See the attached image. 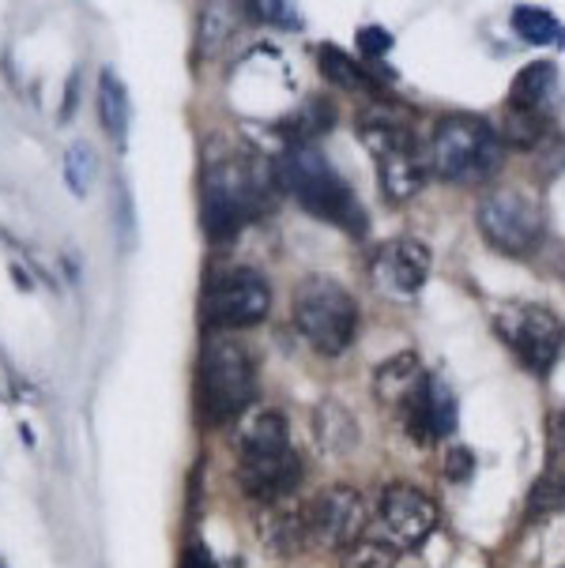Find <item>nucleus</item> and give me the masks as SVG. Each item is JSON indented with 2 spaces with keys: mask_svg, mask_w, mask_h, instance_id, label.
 Segmentation results:
<instances>
[{
  "mask_svg": "<svg viewBox=\"0 0 565 568\" xmlns=\"http://www.w3.org/2000/svg\"><path fill=\"white\" fill-rule=\"evenodd\" d=\"M302 483V459L291 445V429L280 410H256L238 429V486L245 497L275 505L294 497Z\"/></svg>",
  "mask_w": 565,
  "mask_h": 568,
  "instance_id": "1",
  "label": "nucleus"
},
{
  "mask_svg": "<svg viewBox=\"0 0 565 568\" xmlns=\"http://www.w3.org/2000/svg\"><path fill=\"white\" fill-rule=\"evenodd\" d=\"M275 178L321 223L340 226L343 234L354 237L366 234V211H362L359 196L317 148H286L283 159L275 162Z\"/></svg>",
  "mask_w": 565,
  "mask_h": 568,
  "instance_id": "2",
  "label": "nucleus"
},
{
  "mask_svg": "<svg viewBox=\"0 0 565 568\" xmlns=\"http://www.w3.org/2000/svg\"><path fill=\"white\" fill-rule=\"evenodd\" d=\"M268 207V189L256 162L219 159L204 173L200 192V223L215 245H226L242 234L249 219H256Z\"/></svg>",
  "mask_w": 565,
  "mask_h": 568,
  "instance_id": "3",
  "label": "nucleus"
},
{
  "mask_svg": "<svg viewBox=\"0 0 565 568\" xmlns=\"http://www.w3.org/2000/svg\"><path fill=\"white\" fill-rule=\"evenodd\" d=\"M502 132L486 118L453 113V118L437 121L434 140H430V166L437 178L453 181V185H478L502 166Z\"/></svg>",
  "mask_w": 565,
  "mask_h": 568,
  "instance_id": "4",
  "label": "nucleus"
},
{
  "mask_svg": "<svg viewBox=\"0 0 565 568\" xmlns=\"http://www.w3.org/2000/svg\"><path fill=\"white\" fill-rule=\"evenodd\" d=\"M200 414L212 426H226L256 396V365L234 335L212 332L200 351Z\"/></svg>",
  "mask_w": 565,
  "mask_h": 568,
  "instance_id": "5",
  "label": "nucleus"
},
{
  "mask_svg": "<svg viewBox=\"0 0 565 568\" xmlns=\"http://www.w3.org/2000/svg\"><path fill=\"white\" fill-rule=\"evenodd\" d=\"M291 321L324 358H340L359 332V302L332 275H310L291 297Z\"/></svg>",
  "mask_w": 565,
  "mask_h": 568,
  "instance_id": "6",
  "label": "nucleus"
},
{
  "mask_svg": "<svg viewBox=\"0 0 565 568\" xmlns=\"http://www.w3.org/2000/svg\"><path fill=\"white\" fill-rule=\"evenodd\" d=\"M359 136L370 148L373 166H377V185L392 204H404V200L418 196L430 159H423L415 132L404 121L389 118V113H366Z\"/></svg>",
  "mask_w": 565,
  "mask_h": 568,
  "instance_id": "7",
  "label": "nucleus"
},
{
  "mask_svg": "<svg viewBox=\"0 0 565 568\" xmlns=\"http://www.w3.org/2000/svg\"><path fill=\"white\" fill-rule=\"evenodd\" d=\"M478 234L486 237V245L502 256H528L532 248H539L543 230H547V211H543L539 196L521 185L494 189L483 196V204L475 211Z\"/></svg>",
  "mask_w": 565,
  "mask_h": 568,
  "instance_id": "8",
  "label": "nucleus"
},
{
  "mask_svg": "<svg viewBox=\"0 0 565 568\" xmlns=\"http://www.w3.org/2000/svg\"><path fill=\"white\" fill-rule=\"evenodd\" d=\"M494 332L516 354V362L528 373H535V377H547L565 346V324L547 305H535V302L502 305L494 316Z\"/></svg>",
  "mask_w": 565,
  "mask_h": 568,
  "instance_id": "9",
  "label": "nucleus"
},
{
  "mask_svg": "<svg viewBox=\"0 0 565 568\" xmlns=\"http://www.w3.org/2000/svg\"><path fill=\"white\" fill-rule=\"evenodd\" d=\"M272 310V286L253 267H226L208 278L200 297V316L212 332H234V327L261 324Z\"/></svg>",
  "mask_w": 565,
  "mask_h": 568,
  "instance_id": "10",
  "label": "nucleus"
},
{
  "mask_svg": "<svg viewBox=\"0 0 565 568\" xmlns=\"http://www.w3.org/2000/svg\"><path fill=\"white\" fill-rule=\"evenodd\" d=\"M366 527V500L351 486H329L305 505V531L313 546L324 550H351Z\"/></svg>",
  "mask_w": 565,
  "mask_h": 568,
  "instance_id": "11",
  "label": "nucleus"
},
{
  "mask_svg": "<svg viewBox=\"0 0 565 568\" xmlns=\"http://www.w3.org/2000/svg\"><path fill=\"white\" fill-rule=\"evenodd\" d=\"M396 418L415 445H437V440L456 433L460 407H456L453 388H448L437 373H426V381L418 384L415 396L396 410Z\"/></svg>",
  "mask_w": 565,
  "mask_h": 568,
  "instance_id": "12",
  "label": "nucleus"
},
{
  "mask_svg": "<svg viewBox=\"0 0 565 568\" xmlns=\"http://www.w3.org/2000/svg\"><path fill=\"white\" fill-rule=\"evenodd\" d=\"M377 519H381V527H385V535H389V546L415 550V546H423L426 538L434 535L437 505L415 486H389L385 494H381Z\"/></svg>",
  "mask_w": 565,
  "mask_h": 568,
  "instance_id": "13",
  "label": "nucleus"
},
{
  "mask_svg": "<svg viewBox=\"0 0 565 568\" xmlns=\"http://www.w3.org/2000/svg\"><path fill=\"white\" fill-rule=\"evenodd\" d=\"M370 275L389 294L415 297L430 278V248L418 237H392V242L377 245L370 256Z\"/></svg>",
  "mask_w": 565,
  "mask_h": 568,
  "instance_id": "14",
  "label": "nucleus"
},
{
  "mask_svg": "<svg viewBox=\"0 0 565 568\" xmlns=\"http://www.w3.org/2000/svg\"><path fill=\"white\" fill-rule=\"evenodd\" d=\"M565 505V414L551 418V445H547V467H543L539 483L532 486L528 513L547 516Z\"/></svg>",
  "mask_w": 565,
  "mask_h": 568,
  "instance_id": "15",
  "label": "nucleus"
},
{
  "mask_svg": "<svg viewBox=\"0 0 565 568\" xmlns=\"http://www.w3.org/2000/svg\"><path fill=\"white\" fill-rule=\"evenodd\" d=\"M554 94H558V64L532 61L516 72V80L509 87V110L513 113H535V118H551Z\"/></svg>",
  "mask_w": 565,
  "mask_h": 568,
  "instance_id": "16",
  "label": "nucleus"
},
{
  "mask_svg": "<svg viewBox=\"0 0 565 568\" xmlns=\"http://www.w3.org/2000/svg\"><path fill=\"white\" fill-rule=\"evenodd\" d=\"M423 381H426V369H423V362H418V354L404 351V354H396V358L377 365V373H373V396H377L381 407L400 410L415 396V388Z\"/></svg>",
  "mask_w": 565,
  "mask_h": 568,
  "instance_id": "17",
  "label": "nucleus"
},
{
  "mask_svg": "<svg viewBox=\"0 0 565 568\" xmlns=\"http://www.w3.org/2000/svg\"><path fill=\"white\" fill-rule=\"evenodd\" d=\"M261 538L272 546L275 554H299L302 546H310V531H305V505H294L291 497L275 500V505H264Z\"/></svg>",
  "mask_w": 565,
  "mask_h": 568,
  "instance_id": "18",
  "label": "nucleus"
},
{
  "mask_svg": "<svg viewBox=\"0 0 565 568\" xmlns=\"http://www.w3.org/2000/svg\"><path fill=\"white\" fill-rule=\"evenodd\" d=\"M332 121H336V105L329 99H305L299 110L280 124V132L291 148H313V140L324 136V132L332 129Z\"/></svg>",
  "mask_w": 565,
  "mask_h": 568,
  "instance_id": "19",
  "label": "nucleus"
},
{
  "mask_svg": "<svg viewBox=\"0 0 565 568\" xmlns=\"http://www.w3.org/2000/svg\"><path fill=\"white\" fill-rule=\"evenodd\" d=\"M99 118H102V129L110 132V140L118 143V148H124L132 105H129V91H124V83L118 80L113 69H102L99 75Z\"/></svg>",
  "mask_w": 565,
  "mask_h": 568,
  "instance_id": "20",
  "label": "nucleus"
},
{
  "mask_svg": "<svg viewBox=\"0 0 565 568\" xmlns=\"http://www.w3.org/2000/svg\"><path fill=\"white\" fill-rule=\"evenodd\" d=\"M321 72L324 80H332L336 87H343V91H370V94H381L385 91V83L373 75V69H366V64H359L354 57H347L340 50V45H321Z\"/></svg>",
  "mask_w": 565,
  "mask_h": 568,
  "instance_id": "21",
  "label": "nucleus"
},
{
  "mask_svg": "<svg viewBox=\"0 0 565 568\" xmlns=\"http://www.w3.org/2000/svg\"><path fill=\"white\" fill-rule=\"evenodd\" d=\"M513 31L521 34L528 45H554V50H562V45H565V27L547 12V8L516 4Z\"/></svg>",
  "mask_w": 565,
  "mask_h": 568,
  "instance_id": "22",
  "label": "nucleus"
},
{
  "mask_svg": "<svg viewBox=\"0 0 565 568\" xmlns=\"http://www.w3.org/2000/svg\"><path fill=\"white\" fill-rule=\"evenodd\" d=\"M64 181H69V192L72 196H88L91 185H94V151L91 143L75 140L69 148V155H64Z\"/></svg>",
  "mask_w": 565,
  "mask_h": 568,
  "instance_id": "23",
  "label": "nucleus"
},
{
  "mask_svg": "<svg viewBox=\"0 0 565 568\" xmlns=\"http://www.w3.org/2000/svg\"><path fill=\"white\" fill-rule=\"evenodd\" d=\"M400 554L389 542H354L343 554V568H396Z\"/></svg>",
  "mask_w": 565,
  "mask_h": 568,
  "instance_id": "24",
  "label": "nucleus"
},
{
  "mask_svg": "<svg viewBox=\"0 0 565 568\" xmlns=\"http://www.w3.org/2000/svg\"><path fill=\"white\" fill-rule=\"evenodd\" d=\"M532 155H535V166L547 173V178H554V173L565 170V136L551 129L547 136L539 140V148H535Z\"/></svg>",
  "mask_w": 565,
  "mask_h": 568,
  "instance_id": "25",
  "label": "nucleus"
},
{
  "mask_svg": "<svg viewBox=\"0 0 565 568\" xmlns=\"http://www.w3.org/2000/svg\"><path fill=\"white\" fill-rule=\"evenodd\" d=\"M118 234H121V245L124 248H132L137 245V211H132V192L124 189V185H118Z\"/></svg>",
  "mask_w": 565,
  "mask_h": 568,
  "instance_id": "26",
  "label": "nucleus"
},
{
  "mask_svg": "<svg viewBox=\"0 0 565 568\" xmlns=\"http://www.w3.org/2000/svg\"><path fill=\"white\" fill-rule=\"evenodd\" d=\"M253 19H264V23H283V27H294L299 23V16H294L291 4H283V0H264V4H242Z\"/></svg>",
  "mask_w": 565,
  "mask_h": 568,
  "instance_id": "27",
  "label": "nucleus"
},
{
  "mask_svg": "<svg viewBox=\"0 0 565 568\" xmlns=\"http://www.w3.org/2000/svg\"><path fill=\"white\" fill-rule=\"evenodd\" d=\"M359 50L366 61H381L389 50H392V34L385 31V27H362L359 31Z\"/></svg>",
  "mask_w": 565,
  "mask_h": 568,
  "instance_id": "28",
  "label": "nucleus"
},
{
  "mask_svg": "<svg viewBox=\"0 0 565 568\" xmlns=\"http://www.w3.org/2000/svg\"><path fill=\"white\" fill-rule=\"evenodd\" d=\"M475 470V459L467 448H453L445 459V478H453V483H467V475Z\"/></svg>",
  "mask_w": 565,
  "mask_h": 568,
  "instance_id": "29",
  "label": "nucleus"
},
{
  "mask_svg": "<svg viewBox=\"0 0 565 568\" xmlns=\"http://www.w3.org/2000/svg\"><path fill=\"white\" fill-rule=\"evenodd\" d=\"M181 568H219V565L204 542H189L185 554H181Z\"/></svg>",
  "mask_w": 565,
  "mask_h": 568,
  "instance_id": "30",
  "label": "nucleus"
},
{
  "mask_svg": "<svg viewBox=\"0 0 565 568\" xmlns=\"http://www.w3.org/2000/svg\"><path fill=\"white\" fill-rule=\"evenodd\" d=\"M75 91H80V72H72V75H69V91H64L61 121H69V118H72V110H75Z\"/></svg>",
  "mask_w": 565,
  "mask_h": 568,
  "instance_id": "31",
  "label": "nucleus"
},
{
  "mask_svg": "<svg viewBox=\"0 0 565 568\" xmlns=\"http://www.w3.org/2000/svg\"><path fill=\"white\" fill-rule=\"evenodd\" d=\"M396 568H426L423 561H418L415 554H400V561H396Z\"/></svg>",
  "mask_w": 565,
  "mask_h": 568,
  "instance_id": "32",
  "label": "nucleus"
},
{
  "mask_svg": "<svg viewBox=\"0 0 565 568\" xmlns=\"http://www.w3.org/2000/svg\"><path fill=\"white\" fill-rule=\"evenodd\" d=\"M12 278H16L19 291H31V278H27V272H19V267H12Z\"/></svg>",
  "mask_w": 565,
  "mask_h": 568,
  "instance_id": "33",
  "label": "nucleus"
},
{
  "mask_svg": "<svg viewBox=\"0 0 565 568\" xmlns=\"http://www.w3.org/2000/svg\"><path fill=\"white\" fill-rule=\"evenodd\" d=\"M0 568H4V561H0Z\"/></svg>",
  "mask_w": 565,
  "mask_h": 568,
  "instance_id": "34",
  "label": "nucleus"
}]
</instances>
